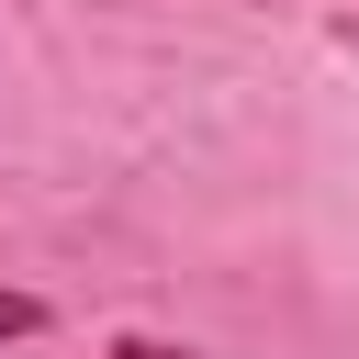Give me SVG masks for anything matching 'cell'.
<instances>
[{
    "label": "cell",
    "mask_w": 359,
    "mask_h": 359,
    "mask_svg": "<svg viewBox=\"0 0 359 359\" xmlns=\"http://www.w3.org/2000/svg\"><path fill=\"white\" fill-rule=\"evenodd\" d=\"M11 337H45V303H34V292H0V348H11Z\"/></svg>",
    "instance_id": "cell-1"
},
{
    "label": "cell",
    "mask_w": 359,
    "mask_h": 359,
    "mask_svg": "<svg viewBox=\"0 0 359 359\" xmlns=\"http://www.w3.org/2000/svg\"><path fill=\"white\" fill-rule=\"evenodd\" d=\"M112 359H191V348H168V337H112Z\"/></svg>",
    "instance_id": "cell-2"
}]
</instances>
